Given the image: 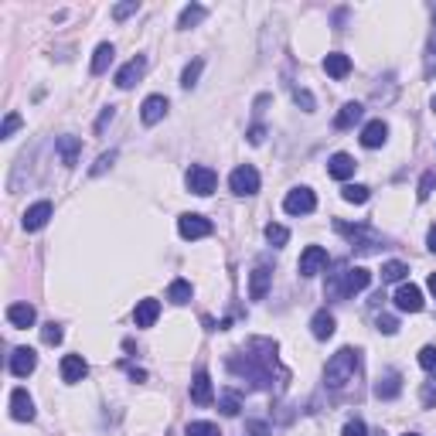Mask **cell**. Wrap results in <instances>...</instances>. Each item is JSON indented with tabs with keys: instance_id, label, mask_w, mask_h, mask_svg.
<instances>
[{
	"instance_id": "1",
	"label": "cell",
	"mask_w": 436,
	"mask_h": 436,
	"mask_svg": "<svg viewBox=\"0 0 436 436\" xmlns=\"http://www.w3.org/2000/svg\"><path fill=\"white\" fill-rule=\"evenodd\" d=\"M229 368L235 372V375L249 379L256 388H269V385H273V375L280 372L276 344L266 341V337H253V341L246 344L242 355H232L229 358ZM280 375H286V372H280Z\"/></svg>"
},
{
	"instance_id": "2",
	"label": "cell",
	"mask_w": 436,
	"mask_h": 436,
	"mask_svg": "<svg viewBox=\"0 0 436 436\" xmlns=\"http://www.w3.org/2000/svg\"><path fill=\"white\" fill-rule=\"evenodd\" d=\"M358 365H361V355L355 351V348H341V351H337V355L328 361V372H324V379H328V385H331V388H341V385H348L351 379H355Z\"/></svg>"
},
{
	"instance_id": "3",
	"label": "cell",
	"mask_w": 436,
	"mask_h": 436,
	"mask_svg": "<svg viewBox=\"0 0 436 436\" xmlns=\"http://www.w3.org/2000/svg\"><path fill=\"white\" fill-rule=\"evenodd\" d=\"M334 229L341 232V235H348V242L358 249V253H375V246H379V232H372L368 225H348V222H334Z\"/></svg>"
},
{
	"instance_id": "4",
	"label": "cell",
	"mask_w": 436,
	"mask_h": 436,
	"mask_svg": "<svg viewBox=\"0 0 436 436\" xmlns=\"http://www.w3.org/2000/svg\"><path fill=\"white\" fill-rule=\"evenodd\" d=\"M184 184H188V191L191 195H198V198H208L211 191H215V184H218V174L205 167V164H195L188 174H184Z\"/></svg>"
},
{
	"instance_id": "5",
	"label": "cell",
	"mask_w": 436,
	"mask_h": 436,
	"mask_svg": "<svg viewBox=\"0 0 436 436\" xmlns=\"http://www.w3.org/2000/svg\"><path fill=\"white\" fill-rule=\"evenodd\" d=\"M232 191L239 195V198H249V195H256L259 191V171L253 167V164H239L235 171H232Z\"/></svg>"
},
{
	"instance_id": "6",
	"label": "cell",
	"mask_w": 436,
	"mask_h": 436,
	"mask_svg": "<svg viewBox=\"0 0 436 436\" xmlns=\"http://www.w3.org/2000/svg\"><path fill=\"white\" fill-rule=\"evenodd\" d=\"M331 262L328 256V249H321V246H307L304 253H300V262H297V269H300V276H317L324 266Z\"/></svg>"
},
{
	"instance_id": "7",
	"label": "cell",
	"mask_w": 436,
	"mask_h": 436,
	"mask_svg": "<svg viewBox=\"0 0 436 436\" xmlns=\"http://www.w3.org/2000/svg\"><path fill=\"white\" fill-rule=\"evenodd\" d=\"M283 208H286L290 215H310V211L317 208V198H314V191H310V188H293V191L286 195Z\"/></svg>"
},
{
	"instance_id": "8",
	"label": "cell",
	"mask_w": 436,
	"mask_h": 436,
	"mask_svg": "<svg viewBox=\"0 0 436 436\" xmlns=\"http://www.w3.org/2000/svg\"><path fill=\"white\" fill-rule=\"evenodd\" d=\"M178 232L181 239H205V235H211V222H208L205 215H181L178 218Z\"/></svg>"
},
{
	"instance_id": "9",
	"label": "cell",
	"mask_w": 436,
	"mask_h": 436,
	"mask_svg": "<svg viewBox=\"0 0 436 436\" xmlns=\"http://www.w3.org/2000/svg\"><path fill=\"white\" fill-rule=\"evenodd\" d=\"M143 72H147V58H143V55H136V58H129L127 65L116 72V85H120V89H133V85L140 82Z\"/></svg>"
},
{
	"instance_id": "10",
	"label": "cell",
	"mask_w": 436,
	"mask_h": 436,
	"mask_svg": "<svg viewBox=\"0 0 436 436\" xmlns=\"http://www.w3.org/2000/svg\"><path fill=\"white\" fill-rule=\"evenodd\" d=\"M10 416H14L17 423H31V419H34V402H31V395H27L24 388H14V392H10Z\"/></svg>"
},
{
	"instance_id": "11",
	"label": "cell",
	"mask_w": 436,
	"mask_h": 436,
	"mask_svg": "<svg viewBox=\"0 0 436 436\" xmlns=\"http://www.w3.org/2000/svg\"><path fill=\"white\" fill-rule=\"evenodd\" d=\"M48 218H52V202H38V205H31L24 211V232H38L48 225Z\"/></svg>"
},
{
	"instance_id": "12",
	"label": "cell",
	"mask_w": 436,
	"mask_h": 436,
	"mask_svg": "<svg viewBox=\"0 0 436 436\" xmlns=\"http://www.w3.org/2000/svg\"><path fill=\"white\" fill-rule=\"evenodd\" d=\"M395 307L406 310V314H419V310H423V293H419V286H412V283L399 286V293H395Z\"/></svg>"
},
{
	"instance_id": "13",
	"label": "cell",
	"mask_w": 436,
	"mask_h": 436,
	"mask_svg": "<svg viewBox=\"0 0 436 436\" xmlns=\"http://www.w3.org/2000/svg\"><path fill=\"white\" fill-rule=\"evenodd\" d=\"M399 392H402V375H399L395 368L382 372L379 382H375V395H379V399H395Z\"/></svg>"
},
{
	"instance_id": "14",
	"label": "cell",
	"mask_w": 436,
	"mask_h": 436,
	"mask_svg": "<svg viewBox=\"0 0 436 436\" xmlns=\"http://www.w3.org/2000/svg\"><path fill=\"white\" fill-rule=\"evenodd\" d=\"M269 283H273V269H269V266H256L253 276H249V297H253V300H266Z\"/></svg>"
},
{
	"instance_id": "15",
	"label": "cell",
	"mask_w": 436,
	"mask_h": 436,
	"mask_svg": "<svg viewBox=\"0 0 436 436\" xmlns=\"http://www.w3.org/2000/svg\"><path fill=\"white\" fill-rule=\"evenodd\" d=\"M34 368H38V355H34L31 348H17V351L10 355V372H14L17 379H27Z\"/></svg>"
},
{
	"instance_id": "16",
	"label": "cell",
	"mask_w": 436,
	"mask_h": 436,
	"mask_svg": "<svg viewBox=\"0 0 436 436\" xmlns=\"http://www.w3.org/2000/svg\"><path fill=\"white\" fill-rule=\"evenodd\" d=\"M164 113H167V99L164 96H147L143 106H140V120L147 123V127H154L164 120Z\"/></svg>"
},
{
	"instance_id": "17",
	"label": "cell",
	"mask_w": 436,
	"mask_h": 436,
	"mask_svg": "<svg viewBox=\"0 0 436 436\" xmlns=\"http://www.w3.org/2000/svg\"><path fill=\"white\" fill-rule=\"evenodd\" d=\"M157 317H160V300H154V297L140 300V304H136V310H133V321H136V328H154Z\"/></svg>"
},
{
	"instance_id": "18",
	"label": "cell",
	"mask_w": 436,
	"mask_h": 436,
	"mask_svg": "<svg viewBox=\"0 0 436 436\" xmlns=\"http://www.w3.org/2000/svg\"><path fill=\"white\" fill-rule=\"evenodd\" d=\"M85 375H89V365H85L82 355H65L62 358V379L65 382H82Z\"/></svg>"
},
{
	"instance_id": "19",
	"label": "cell",
	"mask_w": 436,
	"mask_h": 436,
	"mask_svg": "<svg viewBox=\"0 0 436 436\" xmlns=\"http://www.w3.org/2000/svg\"><path fill=\"white\" fill-rule=\"evenodd\" d=\"M334 314H328V310H317L314 317H310V334L317 337V341H328V337H334Z\"/></svg>"
},
{
	"instance_id": "20",
	"label": "cell",
	"mask_w": 436,
	"mask_h": 436,
	"mask_svg": "<svg viewBox=\"0 0 436 436\" xmlns=\"http://www.w3.org/2000/svg\"><path fill=\"white\" fill-rule=\"evenodd\" d=\"M355 167H358V164H355V157L351 154H334L331 160H328V174L337 178V181H348L355 174Z\"/></svg>"
},
{
	"instance_id": "21",
	"label": "cell",
	"mask_w": 436,
	"mask_h": 436,
	"mask_svg": "<svg viewBox=\"0 0 436 436\" xmlns=\"http://www.w3.org/2000/svg\"><path fill=\"white\" fill-rule=\"evenodd\" d=\"M211 399H215V392H211V379H208V372H198V375L191 379V402L208 406Z\"/></svg>"
},
{
	"instance_id": "22",
	"label": "cell",
	"mask_w": 436,
	"mask_h": 436,
	"mask_svg": "<svg viewBox=\"0 0 436 436\" xmlns=\"http://www.w3.org/2000/svg\"><path fill=\"white\" fill-rule=\"evenodd\" d=\"M385 136H388V127H385L382 120H372L368 127L361 129V147H368V150H375V147H382Z\"/></svg>"
},
{
	"instance_id": "23",
	"label": "cell",
	"mask_w": 436,
	"mask_h": 436,
	"mask_svg": "<svg viewBox=\"0 0 436 436\" xmlns=\"http://www.w3.org/2000/svg\"><path fill=\"white\" fill-rule=\"evenodd\" d=\"M372 283V273L365 269V266H355V269H344V297H351V293H358Z\"/></svg>"
},
{
	"instance_id": "24",
	"label": "cell",
	"mask_w": 436,
	"mask_h": 436,
	"mask_svg": "<svg viewBox=\"0 0 436 436\" xmlns=\"http://www.w3.org/2000/svg\"><path fill=\"white\" fill-rule=\"evenodd\" d=\"M324 72H328L331 78H344L348 72H351V58L341 55V52H331L328 58H324Z\"/></svg>"
},
{
	"instance_id": "25",
	"label": "cell",
	"mask_w": 436,
	"mask_h": 436,
	"mask_svg": "<svg viewBox=\"0 0 436 436\" xmlns=\"http://www.w3.org/2000/svg\"><path fill=\"white\" fill-rule=\"evenodd\" d=\"M7 321H10L14 328H31V324H34V307H31V304H10V307H7Z\"/></svg>"
},
{
	"instance_id": "26",
	"label": "cell",
	"mask_w": 436,
	"mask_h": 436,
	"mask_svg": "<svg viewBox=\"0 0 436 436\" xmlns=\"http://www.w3.org/2000/svg\"><path fill=\"white\" fill-rule=\"evenodd\" d=\"M361 113H365V109H361L358 103H348V106H341V113L334 116V127H337V129H351V127H355V123H358V120H361Z\"/></svg>"
},
{
	"instance_id": "27",
	"label": "cell",
	"mask_w": 436,
	"mask_h": 436,
	"mask_svg": "<svg viewBox=\"0 0 436 436\" xmlns=\"http://www.w3.org/2000/svg\"><path fill=\"white\" fill-rule=\"evenodd\" d=\"M113 55H116V48H113L109 41H103V45L96 48V55H92V76H103L106 69L113 65Z\"/></svg>"
},
{
	"instance_id": "28",
	"label": "cell",
	"mask_w": 436,
	"mask_h": 436,
	"mask_svg": "<svg viewBox=\"0 0 436 436\" xmlns=\"http://www.w3.org/2000/svg\"><path fill=\"white\" fill-rule=\"evenodd\" d=\"M78 150H82V143H78L76 136H62V140H58V154H62V164H65V167H72L78 160Z\"/></svg>"
},
{
	"instance_id": "29",
	"label": "cell",
	"mask_w": 436,
	"mask_h": 436,
	"mask_svg": "<svg viewBox=\"0 0 436 436\" xmlns=\"http://www.w3.org/2000/svg\"><path fill=\"white\" fill-rule=\"evenodd\" d=\"M341 198H344L348 205H365V202L372 198V191H368L365 184H344V188H341Z\"/></svg>"
},
{
	"instance_id": "30",
	"label": "cell",
	"mask_w": 436,
	"mask_h": 436,
	"mask_svg": "<svg viewBox=\"0 0 436 436\" xmlns=\"http://www.w3.org/2000/svg\"><path fill=\"white\" fill-rule=\"evenodd\" d=\"M205 7H202V3H188V7H184V10H181V21H178V27H195L198 24V21H205Z\"/></svg>"
},
{
	"instance_id": "31",
	"label": "cell",
	"mask_w": 436,
	"mask_h": 436,
	"mask_svg": "<svg viewBox=\"0 0 436 436\" xmlns=\"http://www.w3.org/2000/svg\"><path fill=\"white\" fill-rule=\"evenodd\" d=\"M218 409L225 412V416H239V409H242V395H239L235 388H225L222 399H218Z\"/></svg>"
},
{
	"instance_id": "32",
	"label": "cell",
	"mask_w": 436,
	"mask_h": 436,
	"mask_svg": "<svg viewBox=\"0 0 436 436\" xmlns=\"http://www.w3.org/2000/svg\"><path fill=\"white\" fill-rule=\"evenodd\" d=\"M167 300H171V304H188V300H191V283L174 280L167 286Z\"/></svg>"
},
{
	"instance_id": "33",
	"label": "cell",
	"mask_w": 436,
	"mask_h": 436,
	"mask_svg": "<svg viewBox=\"0 0 436 436\" xmlns=\"http://www.w3.org/2000/svg\"><path fill=\"white\" fill-rule=\"evenodd\" d=\"M406 273H409V266H406V262H399V259H392V262H385V266H382V280L385 283H399Z\"/></svg>"
},
{
	"instance_id": "34",
	"label": "cell",
	"mask_w": 436,
	"mask_h": 436,
	"mask_svg": "<svg viewBox=\"0 0 436 436\" xmlns=\"http://www.w3.org/2000/svg\"><path fill=\"white\" fill-rule=\"evenodd\" d=\"M419 365H423V372H426L430 379H436V348L433 344H426V348L419 351Z\"/></svg>"
},
{
	"instance_id": "35",
	"label": "cell",
	"mask_w": 436,
	"mask_h": 436,
	"mask_svg": "<svg viewBox=\"0 0 436 436\" xmlns=\"http://www.w3.org/2000/svg\"><path fill=\"white\" fill-rule=\"evenodd\" d=\"M184 436H222V430L215 423H188Z\"/></svg>"
},
{
	"instance_id": "36",
	"label": "cell",
	"mask_w": 436,
	"mask_h": 436,
	"mask_svg": "<svg viewBox=\"0 0 436 436\" xmlns=\"http://www.w3.org/2000/svg\"><path fill=\"white\" fill-rule=\"evenodd\" d=\"M433 191H436V171H426V174H423V181H419V191H416V198H419V202H426Z\"/></svg>"
},
{
	"instance_id": "37",
	"label": "cell",
	"mask_w": 436,
	"mask_h": 436,
	"mask_svg": "<svg viewBox=\"0 0 436 436\" xmlns=\"http://www.w3.org/2000/svg\"><path fill=\"white\" fill-rule=\"evenodd\" d=\"M266 239H269L273 246H286V242H290V229H283V225H273V222H269V225H266Z\"/></svg>"
},
{
	"instance_id": "38",
	"label": "cell",
	"mask_w": 436,
	"mask_h": 436,
	"mask_svg": "<svg viewBox=\"0 0 436 436\" xmlns=\"http://www.w3.org/2000/svg\"><path fill=\"white\" fill-rule=\"evenodd\" d=\"M198 76H202V58H195V62H191V65L184 69V76H181V85H184V89H191V85L198 82Z\"/></svg>"
},
{
	"instance_id": "39",
	"label": "cell",
	"mask_w": 436,
	"mask_h": 436,
	"mask_svg": "<svg viewBox=\"0 0 436 436\" xmlns=\"http://www.w3.org/2000/svg\"><path fill=\"white\" fill-rule=\"evenodd\" d=\"M41 341H45V344H62V328H58V324H45V328H41Z\"/></svg>"
},
{
	"instance_id": "40",
	"label": "cell",
	"mask_w": 436,
	"mask_h": 436,
	"mask_svg": "<svg viewBox=\"0 0 436 436\" xmlns=\"http://www.w3.org/2000/svg\"><path fill=\"white\" fill-rule=\"evenodd\" d=\"M21 127V116L17 113H7V120H3V127H0V136L7 140V136H14V129Z\"/></svg>"
},
{
	"instance_id": "41",
	"label": "cell",
	"mask_w": 436,
	"mask_h": 436,
	"mask_svg": "<svg viewBox=\"0 0 436 436\" xmlns=\"http://www.w3.org/2000/svg\"><path fill=\"white\" fill-rule=\"evenodd\" d=\"M246 433L249 436H273V430H269L266 423H259V419H249V423H246Z\"/></svg>"
},
{
	"instance_id": "42",
	"label": "cell",
	"mask_w": 436,
	"mask_h": 436,
	"mask_svg": "<svg viewBox=\"0 0 436 436\" xmlns=\"http://www.w3.org/2000/svg\"><path fill=\"white\" fill-rule=\"evenodd\" d=\"M423 406H426V409H436V382L423 385Z\"/></svg>"
},
{
	"instance_id": "43",
	"label": "cell",
	"mask_w": 436,
	"mask_h": 436,
	"mask_svg": "<svg viewBox=\"0 0 436 436\" xmlns=\"http://www.w3.org/2000/svg\"><path fill=\"white\" fill-rule=\"evenodd\" d=\"M375 324H379V331H382V334H395V331H399V321H395V317H388V314L379 317Z\"/></svg>"
},
{
	"instance_id": "44",
	"label": "cell",
	"mask_w": 436,
	"mask_h": 436,
	"mask_svg": "<svg viewBox=\"0 0 436 436\" xmlns=\"http://www.w3.org/2000/svg\"><path fill=\"white\" fill-rule=\"evenodd\" d=\"M293 99H297V106H304L307 113H314V96H310L307 89H297V92H293Z\"/></svg>"
},
{
	"instance_id": "45",
	"label": "cell",
	"mask_w": 436,
	"mask_h": 436,
	"mask_svg": "<svg viewBox=\"0 0 436 436\" xmlns=\"http://www.w3.org/2000/svg\"><path fill=\"white\" fill-rule=\"evenodd\" d=\"M344 436H368V430L361 419H351V423H344Z\"/></svg>"
},
{
	"instance_id": "46",
	"label": "cell",
	"mask_w": 436,
	"mask_h": 436,
	"mask_svg": "<svg viewBox=\"0 0 436 436\" xmlns=\"http://www.w3.org/2000/svg\"><path fill=\"white\" fill-rule=\"evenodd\" d=\"M113 160H116V154L109 150V154H103L99 160H96V167H92V174H103L106 167H113Z\"/></svg>"
},
{
	"instance_id": "47",
	"label": "cell",
	"mask_w": 436,
	"mask_h": 436,
	"mask_svg": "<svg viewBox=\"0 0 436 436\" xmlns=\"http://www.w3.org/2000/svg\"><path fill=\"white\" fill-rule=\"evenodd\" d=\"M129 14H136V3H120V7L113 10V17H116V21H123V17H129Z\"/></svg>"
},
{
	"instance_id": "48",
	"label": "cell",
	"mask_w": 436,
	"mask_h": 436,
	"mask_svg": "<svg viewBox=\"0 0 436 436\" xmlns=\"http://www.w3.org/2000/svg\"><path fill=\"white\" fill-rule=\"evenodd\" d=\"M113 116H116V109L109 106V109H106L103 116H99V123H96V133H103V129H106V123H113Z\"/></svg>"
},
{
	"instance_id": "49",
	"label": "cell",
	"mask_w": 436,
	"mask_h": 436,
	"mask_svg": "<svg viewBox=\"0 0 436 436\" xmlns=\"http://www.w3.org/2000/svg\"><path fill=\"white\" fill-rule=\"evenodd\" d=\"M262 136H266V127H253V129H249V143H253V147L262 143Z\"/></svg>"
},
{
	"instance_id": "50",
	"label": "cell",
	"mask_w": 436,
	"mask_h": 436,
	"mask_svg": "<svg viewBox=\"0 0 436 436\" xmlns=\"http://www.w3.org/2000/svg\"><path fill=\"white\" fill-rule=\"evenodd\" d=\"M426 246H430V249H433V253H436V225H433V229H430V235H426Z\"/></svg>"
},
{
	"instance_id": "51",
	"label": "cell",
	"mask_w": 436,
	"mask_h": 436,
	"mask_svg": "<svg viewBox=\"0 0 436 436\" xmlns=\"http://www.w3.org/2000/svg\"><path fill=\"white\" fill-rule=\"evenodd\" d=\"M426 286H430V293L436 297V273H430V280H426Z\"/></svg>"
},
{
	"instance_id": "52",
	"label": "cell",
	"mask_w": 436,
	"mask_h": 436,
	"mask_svg": "<svg viewBox=\"0 0 436 436\" xmlns=\"http://www.w3.org/2000/svg\"><path fill=\"white\" fill-rule=\"evenodd\" d=\"M433 109H436V96H433Z\"/></svg>"
},
{
	"instance_id": "53",
	"label": "cell",
	"mask_w": 436,
	"mask_h": 436,
	"mask_svg": "<svg viewBox=\"0 0 436 436\" xmlns=\"http://www.w3.org/2000/svg\"><path fill=\"white\" fill-rule=\"evenodd\" d=\"M406 436H419V433H406Z\"/></svg>"
},
{
	"instance_id": "54",
	"label": "cell",
	"mask_w": 436,
	"mask_h": 436,
	"mask_svg": "<svg viewBox=\"0 0 436 436\" xmlns=\"http://www.w3.org/2000/svg\"><path fill=\"white\" fill-rule=\"evenodd\" d=\"M433 24H436V14H433Z\"/></svg>"
}]
</instances>
